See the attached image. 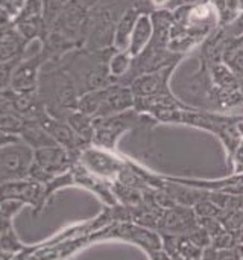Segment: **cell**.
<instances>
[{
    "instance_id": "8fae6325",
    "label": "cell",
    "mask_w": 243,
    "mask_h": 260,
    "mask_svg": "<svg viewBox=\"0 0 243 260\" xmlns=\"http://www.w3.org/2000/svg\"><path fill=\"white\" fill-rule=\"evenodd\" d=\"M199 260H218V250L213 248L212 245L207 247L204 251H202V256Z\"/></svg>"
},
{
    "instance_id": "3957f363",
    "label": "cell",
    "mask_w": 243,
    "mask_h": 260,
    "mask_svg": "<svg viewBox=\"0 0 243 260\" xmlns=\"http://www.w3.org/2000/svg\"><path fill=\"white\" fill-rule=\"evenodd\" d=\"M3 200H18L24 204H30L35 207V212H40L44 206L46 187L32 178L29 180H15V181H5L3 183Z\"/></svg>"
},
{
    "instance_id": "52a82bcc",
    "label": "cell",
    "mask_w": 243,
    "mask_h": 260,
    "mask_svg": "<svg viewBox=\"0 0 243 260\" xmlns=\"http://www.w3.org/2000/svg\"><path fill=\"white\" fill-rule=\"evenodd\" d=\"M41 123L49 131V134L56 142H59L61 145H65V146H76L78 145L76 143V133L72 128L62 125V123H59L56 120L47 119V117L46 119H41Z\"/></svg>"
},
{
    "instance_id": "8992f818",
    "label": "cell",
    "mask_w": 243,
    "mask_h": 260,
    "mask_svg": "<svg viewBox=\"0 0 243 260\" xmlns=\"http://www.w3.org/2000/svg\"><path fill=\"white\" fill-rule=\"evenodd\" d=\"M23 142L27 143L29 146L35 148V149H41V148H49V146H56V140L49 134V131L38 123L33 122H26L20 131Z\"/></svg>"
},
{
    "instance_id": "ba28073f",
    "label": "cell",
    "mask_w": 243,
    "mask_h": 260,
    "mask_svg": "<svg viewBox=\"0 0 243 260\" xmlns=\"http://www.w3.org/2000/svg\"><path fill=\"white\" fill-rule=\"evenodd\" d=\"M21 247L23 245L12 230L11 221H2V251L14 256V253H17Z\"/></svg>"
},
{
    "instance_id": "9c48e42d",
    "label": "cell",
    "mask_w": 243,
    "mask_h": 260,
    "mask_svg": "<svg viewBox=\"0 0 243 260\" xmlns=\"http://www.w3.org/2000/svg\"><path fill=\"white\" fill-rule=\"evenodd\" d=\"M24 206L23 201L18 200H3L2 203V221H11V218Z\"/></svg>"
},
{
    "instance_id": "277c9868",
    "label": "cell",
    "mask_w": 243,
    "mask_h": 260,
    "mask_svg": "<svg viewBox=\"0 0 243 260\" xmlns=\"http://www.w3.org/2000/svg\"><path fill=\"white\" fill-rule=\"evenodd\" d=\"M107 236H113V238H120V239H126L129 242H134L143 248H146L148 251L154 253L158 251L161 248V239L158 235H155L154 232L145 229V227H138V225H131V224H120L114 227V232Z\"/></svg>"
},
{
    "instance_id": "5b68a950",
    "label": "cell",
    "mask_w": 243,
    "mask_h": 260,
    "mask_svg": "<svg viewBox=\"0 0 243 260\" xmlns=\"http://www.w3.org/2000/svg\"><path fill=\"white\" fill-rule=\"evenodd\" d=\"M160 224L163 229L169 230L172 235L184 233L187 236L199 227L196 212L184 209V207H173V209L167 210Z\"/></svg>"
},
{
    "instance_id": "6da1fadb",
    "label": "cell",
    "mask_w": 243,
    "mask_h": 260,
    "mask_svg": "<svg viewBox=\"0 0 243 260\" xmlns=\"http://www.w3.org/2000/svg\"><path fill=\"white\" fill-rule=\"evenodd\" d=\"M68 166L70 157L67 155L65 149L59 148L58 145L35 149L29 178L40 183H49L53 178L62 175L65 169H68Z\"/></svg>"
},
{
    "instance_id": "7c38bea8",
    "label": "cell",
    "mask_w": 243,
    "mask_h": 260,
    "mask_svg": "<svg viewBox=\"0 0 243 260\" xmlns=\"http://www.w3.org/2000/svg\"><path fill=\"white\" fill-rule=\"evenodd\" d=\"M242 260H243V257H242Z\"/></svg>"
},
{
    "instance_id": "7a4b0ae2",
    "label": "cell",
    "mask_w": 243,
    "mask_h": 260,
    "mask_svg": "<svg viewBox=\"0 0 243 260\" xmlns=\"http://www.w3.org/2000/svg\"><path fill=\"white\" fill-rule=\"evenodd\" d=\"M33 152L24 142L3 143L2 146V180L15 181L24 180L30 174Z\"/></svg>"
},
{
    "instance_id": "30bf717a",
    "label": "cell",
    "mask_w": 243,
    "mask_h": 260,
    "mask_svg": "<svg viewBox=\"0 0 243 260\" xmlns=\"http://www.w3.org/2000/svg\"><path fill=\"white\" fill-rule=\"evenodd\" d=\"M243 254L237 248L230 250H219L218 251V260H242Z\"/></svg>"
}]
</instances>
